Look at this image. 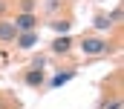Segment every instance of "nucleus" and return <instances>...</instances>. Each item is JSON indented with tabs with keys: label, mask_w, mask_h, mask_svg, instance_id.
<instances>
[{
	"label": "nucleus",
	"mask_w": 124,
	"mask_h": 109,
	"mask_svg": "<svg viewBox=\"0 0 124 109\" xmlns=\"http://www.w3.org/2000/svg\"><path fill=\"white\" fill-rule=\"evenodd\" d=\"M81 49H84V54H104V52H110L107 40H101V37H84V40H81Z\"/></svg>",
	"instance_id": "1"
},
{
	"label": "nucleus",
	"mask_w": 124,
	"mask_h": 109,
	"mask_svg": "<svg viewBox=\"0 0 124 109\" xmlns=\"http://www.w3.org/2000/svg\"><path fill=\"white\" fill-rule=\"evenodd\" d=\"M12 23H15L17 32H35V23H38V20H35V14H32V12H23V14H17Z\"/></svg>",
	"instance_id": "2"
},
{
	"label": "nucleus",
	"mask_w": 124,
	"mask_h": 109,
	"mask_svg": "<svg viewBox=\"0 0 124 109\" xmlns=\"http://www.w3.org/2000/svg\"><path fill=\"white\" fill-rule=\"evenodd\" d=\"M15 34H17V29L12 20H0V40L6 43V40H15Z\"/></svg>",
	"instance_id": "3"
},
{
	"label": "nucleus",
	"mask_w": 124,
	"mask_h": 109,
	"mask_svg": "<svg viewBox=\"0 0 124 109\" xmlns=\"http://www.w3.org/2000/svg\"><path fill=\"white\" fill-rule=\"evenodd\" d=\"M35 43H38V32H23V34L17 37V46H20V49H32Z\"/></svg>",
	"instance_id": "4"
},
{
	"label": "nucleus",
	"mask_w": 124,
	"mask_h": 109,
	"mask_svg": "<svg viewBox=\"0 0 124 109\" xmlns=\"http://www.w3.org/2000/svg\"><path fill=\"white\" fill-rule=\"evenodd\" d=\"M72 75H75V72H58V75L49 81V86H52V89H58V86H63V83L72 81Z\"/></svg>",
	"instance_id": "5"
},
{
	"label": "nucleus",
	"mask_w": 124,
	"mask_h": 109,
	"mask_svg": "<svg viewBox=\"0 0 124 109\" xmlns=\"http://www.w3.org/2000/svg\"><path fill=\"white\" fill-rule=\"evenodd\" d=\"M69 46H72V40L63 34V37H58L55 43H52V52H58V54H63V52H69Z\"/></svg>",
	"instance_id": "6"
},
{
	"label": "nucleus",
	"mask_w": 124,
	"mask_h": 109,
	"mask_svg": "<svg viewBox=\"0 0 124 109\" xmlns=\"http://www.w3.org/2000/svg\"><path fill=\"white\" fill-rule=\"evenodd\" d=\"M26 83H29V86H40V83H43V72H40V69L35 66L29 75H26Z\"/></svg>",
	"instance_id": "7"
},
{
	"label": "nucleus",
	"mask_w": 124,
	"mask_h": 109,
	"mask_svg": "<svg viewBox=\"0 0 124 109\" xmlns=\"http://www.w3.org/2000/svg\"><path fill=\"white\" fill-rule=\"evenodd\" d=\"M52 29H55L58 34H66V32H69V23H66V20H55V23H52Z\"/></svg>",
	"instance_id": "8"
},
{
	"label": "nucleus",
	"mask_w": 124,
	"mask_h": 109,
	"mask_svg": "<svg viewBox=\"0 0 124 109\" xmlns=\"http://www.w3.org/2000/svg\"><path fill=\"white\" fill-rule=\"evenodd\" d=\"M113 23H110V17H104V14H98L95 17V29H110Z\"/></svg>",
	"instance_id": "9"
},
{
	"label": "nucleus",
	"mask_w": 124,
	"mask_h": 109,
	"mask_svg": "<svg viewBox=\"0 0 124 109\" xmlns=\"http://www.w3.org/2000/svg\"><path fill=\"white\" fill-rule=\"evenodd\" d=\"M118 20H121V9H116V12L110 14V23H118Z\"/></svg>",
	"instance_id": "10"
},
{
	"label": "nucleus",
	"mask_w": 124,
	"mask_h": 109,
	"mask_svg": "<svg viewBox=\"0 0 124 109\" xmlns=\"http://www.w3.org/2000/svg\"><path fill=\"white\" fill-rule=\"evenodd\" d=\"M107 109H121V101H116V103H110Z\"/></svg>",
	"instance_id": "11"
}]
</instances>
